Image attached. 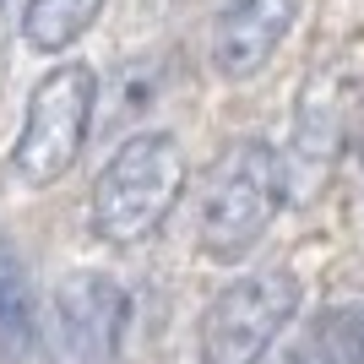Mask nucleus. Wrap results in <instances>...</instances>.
<instances>
[{
  "instance_id": "obj_1",
  "label": "nucleus",
  "mask_w": 364,
  "mask_h": 364,
  "mask_svg": "<svg viewBox=\"0 0 364 364\" xmlns=\"http://www.w3.org/2000/svg\"><path fill=\"white\" fill-rule=\"evenodd\" d=\"M185 191V152L164 131L131 136L92 185V228L109 245H136L168 218Z\"/></svg>"
},
{
  "instance_id": "obj_2",
  "label": "nucleus",
  "mask_w": 364,
  "mask_h": 364,
  "mask_svg": "<svg viewBox=\"0 0 364 364\" xmlns=\"http://www.w3.org/2000/svg\"><path fill=\"white\" fill-rule=\"evenodd\" d=\"M277 201H283V164L267 141H240L223 152V164L207 180L201 201V250L213 261H240L267 234Z\"/></svg>"
},
{
  "instance_id": "obj_3",
  "label": "nucleus",
  "mask_w": 364,
  "mask_h": 364,
  "mask_svg": "<svg viewBox=\"0 0 364 364\" xmlns=\"http://www.w3.org/2000/svg\"><path fill=\"white\" fill-rule=\"evenodd\" d=\"M92 92H98V76H92V65H76V60L55 65L33 87L28 120H22V136L11 152V168L28 185H55L76 164L92 120Z\"/></svg>"
},
{
  "instance_id": "obj_4",
  "label": "nucleus",
  "mask_w": 364,
  "mask_h": 364,
  "mask_svg": "<svg viewBox=\"0 0 364 364\" xmlns=\"http://www.w3.org/2000/svg\"><path fill=\"white\" fill-rule=\"evenodd\" d=\"M294 310H299L294 272H250L240 283H228L218 294V304L207 310L201 359L207 364H261Z\"/></svg>"
},
{
  "instance_id": "obj_5",
  "label": "nucleus",
  "mask_w": 364,
  "mask_h": 364,
  "mask_svg": "<svg viewBox=\"0 0 364 364\" xmlns=\"http://www.w3.org/2000/svg\"><path fill=\"white\" fill-rule=\"evenodd\" d=\"M125 332V289L104 272H71L44 310L49 364H109Z\"/></svg>"
},
{
  "instance_id": "obj_6",
  "label": "nucleus",
  "mask_w": 364,
  "mask_h": 364,
  "mask_svg": "<svg viewBox=\"0 0 364 364\" xmlns=\"http://www.w3.org/2000/svg\"><path fill=\"white\" fill-rule=\"evenodd\" d=\"M294 28V0H228L213 33V60L223 76H256Z\"/></svg>"
},
{
  "instance_id": "obj_7",
  "label": "nucleus",
  "mask_w": 364,
  "mask_h": 364,
  "mask_svg": "<svg viewBox=\"0 0 364 364\" xmlns=\"http://www.w3.org/2000/svg\"><path fill=\"white\" fill-rule=\"evenodd\" d=\"M289 364H364V304H337L304 332Z\"/></svg>"
},
{
  "instance_id": "obj_8",
  "label": "nucleus",
  "mask_w": 364,
  "mask_h": 364,
  "mask_svg": "<svg viewBox=\"0 0 364 364\" xmlns=\"http://www.w3.org/2000/svg\"><path fill=\"white\" fill-rule=\"evenodd\" d=\"M28 348H33V289L16 250L0 240V359H22Z\"/></svg>"
},
{
  "instance_id": "obj_9",
  "label": "nucleus",
  "mask_w": 364,
  "mask_h": 364,
  "mask_svg": "<svg viewBox=\"0 0 364 364\" xmlns=\"http://www.w3.org/2000/svg\"><path fill=\"white\" fill-rule=\"evenodd\" d=\"M98 11H104V0H28V11H22V38H28L33 49L55 55V49H65L71 38H82Z\"/></svg>"
}]
</instances>
